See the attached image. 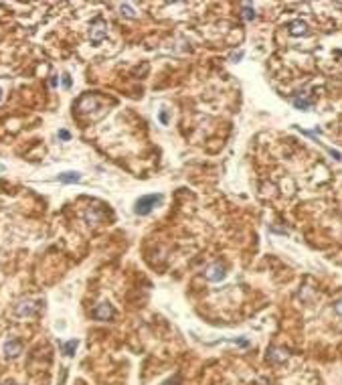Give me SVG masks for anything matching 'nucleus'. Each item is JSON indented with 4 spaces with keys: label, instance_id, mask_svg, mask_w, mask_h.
<instances>
[{
    "label": "nucleus",
    "instance_id": "1",
    "mask_svg": "<svg viewBox=\"0 0 342 385\" xmlns=\"http://www.w3.org/2000/svg\"><path fill=\"white\" fill-rule=\"evenodd\" d=\"M108 37V22L104 18H96L89 26V39L93 45H100Z\"/></svg>",
    "mask_w": 342,
    "mask_h": 385
},
{
    "label": "nucleus",
    "instance_id": "2",
    "mask_svg": "<svg viewBox=\"0 0 342 385\" xmlns=\"http://www.w3.org/2000/svg\"><path fill=\"white\" fill-rule=\"evenodd\" d=\"M160 201H162L160 195H144V197H140V199L136 201V209H134V211H136L138 215H148Z\"/></svg>",
    "mask_w": 342,
    "mask_h": 385
},
{
    "label": "nucleus",
    "instance_id": "3",
    "mask_svg": "<svg viewBox=\"0 0 342 385\" xmlns=\"http://www.w3.org/2000/svg\"><path fill=\"white\" fill-rule=\"evenodd\" d=\"M2 353H4V357H6V359H14V357H18V355L22 353V343H20L18 339L10 337V339H6V341H4V345H2Z\"/></svg>",
    "mask_w": 342,
    "mask_h": 385
},
{
    "label": "nucleus",
    "instance_id": "4",
    "mask_svg": "<svg viewBox=\"0 0 342 385\" xmlns=\"http://www.w3.org/2000/svg\"><path fill=\"white\" fill-rule=\"evenodd\" d=\"M91 316L96 318V320H112V318L115 316V310H114V306H112V304L102 302V304H98L96 308H93Z\"/></svg>",
    "mask_w": 342,
    "mask_h": 385
},
{
    "label": "nucleus",
    "instance_id": "5",
    "mask_svg": "<svg viewBox=\"0 0 342 385\" xmlns=\"http://www.w3.org/2000/svg\"><path fill=\"white\" fill-rule=\"evenodd\" d=\"M37 310H39V304H33L30 300H22V302H18V304H16V308H14L16 316H20V318L35 316V314H37Z\"/></svg>",
    "mask_w": 342,
    "mask_h": 385
},
{
    "label": "nucleus",
    "instance_id": "6",
    "mask_svg": "<svg viewBox=\"0 0 342 385\" xmlns=\"http://www.w3.org/2000/svg\"><path fill=\"white\" fill-rule=\"evenodd\" d=\"M225 276H227V270H225V265L221 261L213 263L207 270V280L209 282H221V280H225Z\"/></svg>",
    "mask_w": 342,
    "mask_h": 385
},
{
    "label": "nucleus",
    "instance_id": "7",
    "mask_svg": "<svg viewBox=\"0 0 342 385\" xmlns=\"http://www.w3.org/2000/svg\"><path fill=\"white\" fill-rule=\"evenodd\" d=\"M288 28H290V35H294V37H306V35L310 33L308 24H306L304 20H300V18L292 20V22L288 24Z\"/></svg>",
    "mask_w": 342,
    "mask_h": 385
},
{
    "label": "nucleus",
    "instance_id": "8",
    "mask_svg": "<svg viewBox=\"0 0 342 385\" xmlns=\"http://www.w3.org/2000/svg\"><path fill=\"white\" fill-rule=\"evenodd\" d=\"M294 106L298 108V110H310L314 106V100L312 98H308L306 94H298L296 98H294Z\"/></svg>",
    "mask_w": 342,
    "mask_h": 385
},
{
    "label": "nucleus",
    "instance_id": "9",
    "mask_svg": "<svg viewBox=\"0 0 342 385\" xmlns=\"http://www.w3.org/2000/svg\"><path fill=\"white\" fill-rule=\"evenodd\" d=\"M59 181L65 183V185H73V183H79L81 181V174L75 172V170H67V172H61L59 174Z\"/></svg>",
    "mask_w": 342,
    "mask_h": 385
},
{
    "label": "nucleus",
    "instance_id": "10",
    "mask_svg": "<svg viewBox=\"0 0 342 385\" xmlns=\"http://www.w3.org/2000/svg\"><path fill=\"white\" fill-rule=\"evenodd\" d=\"M267 359L273 361V363H284L288 359V353L282 351V349H269L267 351Z\"/></svg>",
    "mask_w": 342,
    "mask_h": 385
},
{
    "label": "nucleus",
    "instance_id": "11",
    "mask_svg": "<svg viewBox=\"0 0 342 385\" xmlns=\"http://www.w3.org/2000/svg\"><path fill=\"white\" fill-rule=\"evenodd\" d=\"M61 349H63V353L67 355V357H73V355H75V349H77V341H75V339H73V341H67V343L61 345Z\"/></svg>",
    "mask_w": 342,
    "mask_h": 385
},
{
    "label": "nucleus",
    "instance_id": "12",
    "mask_svg": "<svg viewBox=\"0 0 342 385\" xmlns=\"http://www.w3.org/2000/svg\"><path fill=\"white\" fill-rule=\"evenodd\" d=\"M119 12L128 18H136V10L130 6V4H119Z\"/></svg>",
    "mask_w": 342,
    "mask_h": 385
},
{
    "label": "nucleus",
    "instance_id": "13",
    "mask_svg": "<svg viewBox=\"0 0 342 385\" xmlns=\"http://www.w3.org/2000/svg\"><path fill=\"white\" fill-rule=\"evenodd\" d=\"M241 10H243V18H245V20H253V18H255V10H253L251 6L243 4V8H241Z\"/></svg>",
    "mask_w": 342,
    "mask_h": 385
},
{
    "label": "nucleus",
    "instance_id": "14",
    "mask_svg": "<svg viewBox=\"0 0 342 385\" xmlns=\"http://www.w3.org/2000/svg\"><path fill=\"white\" fill-rule=\"evenodd\" d=\"M334 312H336L338 316H342V298H340L338 302H334Z\"/></svg>",
    "mask_w": 342,
    "mask_h": 385
},
{
    "label": "nucleus",
    "instance_id": "15",
    "mask_svg": "<svg viewBox=\"0 0 342 385\" xmlns=\"http://www.w3.org/2000/svg\"><path fill=\"white\" fill-rule=\"evenodd\" d=\"M63 87H65V90H69V87H71V77L67 73L63 75Z\"/></svg>",
    "mask_w": 342,
    "mask_h": 385
},
{
    "label": "nucleus",
    "instance_id": "16",
    "mask_svg": "<svg viewBox=\"0 0 342 385\" xmlns=\"http://www.w3.org/2000/svg\"><path fill=\"white\" fill-rule=\"evenodd\" d=\"M59 138H61V140H69L71 136H69V132H67V130H61V132H59Z\"/></svg>",
    "mask_w": 342,
    "mask_h": 385
},
{
    "label": "nucleus",
    "instance_id": "17",
    "mask_svg": "<svg viewBox=\"0 0 342 385\" xmlns=\"http://www.w3.org/2000/svg\"><path fill=\"white\" fill-rule=\"evenodd\" d=\"M160 122H162V124L168 122V114H166V112H160Z\"/></svg>",
    "mask_w": 342,
    "mask_h": 385
},
{
    "label": "nucleus",
    "instance_id": "18",
    "mask_svg": "<svg viewBox=\"0 0 342 385\" xmlns=\"http://www.w3.org/2000/svg\"><path fill=\"white\" fill-rule=\"evenodd\" d=\"M4 385H16V383H14V381H6Z\"/></svg>",
    "mask_w": 342,
    "mask_h": 385
},
{
    "label": "nucleus",
    "instance_id": "19",
    "mask_svg": "<svg viewBox=\"0 0 342 385\" xmlns=\"http://www.w3.org/2000/svg\"><path fill=\"white\" fill-rule=\"evenodd\" d=\"M0 100H2V90H0Z\"/></svg>",
    "mask_w": 342,
    "mask_h": 385
}]
</instances>
